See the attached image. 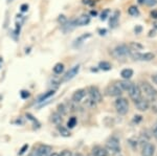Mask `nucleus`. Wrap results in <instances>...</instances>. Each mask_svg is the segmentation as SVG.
Listing matches in <instances>:
<instances>
[{
  "instance_id": "7c9ffc66",
  "label": "nucleus",
  "mask_w": 157,
  "mask_h": 156,
  "mask_svg": "<svg viewBox=\"0 0 157 156\" xmlns=\"http://www.w3.org/2000/svg\"><path fill=\"white\" fill-rule=\"evenodd\" d=\"M67 21H68V20H67V18H66V16H65V15H60L59 18H58V22L61 23V25L65 24Z\"/></svg>"
},
{
  "instance_id": "39448f33",
  "label": "nucleus",
  "mask_w": 157,
  "mask_h": 156,
  "mask_svg": "<svg viewBox=\"0 0 157 156\" xmlns=\"http://www.w3.org/2000/svg\"><path fill=\"white\" fill-rule=\"evenodd\" d=\"M88 95H89V100L93 102L94 104L100 103L102 101V93H101L100 89L97 86H91L88 89Z\"/></svg>"
},
{
  "instance_id": "393cba45",
  "label": "nucleus",
  "mask_w": 157,
  "mask_h": 156,
  "mask_svg": "<svg viewBox=\"0 0 157 156\" xmlns=\"http://www.w3.org/2000/svg\"><path fill=\"white\" fill-rule=\"evenodd\" d=\"M150 101H151V102H149V105H150L152 111L157 112V95H156V97H151Z\"/></svg>"
},
{
  "instance_id": "4468645a",
  "label": "nucleus",
  "mask_w": 157,
  "mask_h": 156,
  "mask_svg": "<svg viewBox=\"0 0 157 156\" xmlns=\"http://www.w3.org/2000/svg\"><path fill=\"white\" fill-rule=\"evenodd\" d=\"M86 95V90L85 89H78L75 93L72 94V102L73 103H80L82 102L83 99Z\"/></svg>"
},
{
  "instance_id": "f03ea898",
  "label": "nucleus",
  "mask_w": 157,
  "mask_h": 156,
  "mask_svg": "<svg viewBox=\"0 0 157 156\" xmlns=\"http://www.w3.org/2000/svg\"><path fill=\"white\" fill-rule=\"evenodd\" d=\"M131 51H132V50L130 49V47L125 44H121V45L116 46L115 48L113 49L112 56L116 58V59H124V58L130 56Z\"/></svg>"
},
{
  "instance_id": "f257e3e1",
  "label": "nucleus",
  "mask_w": 157,
  "mask_h": 156,
  "mask_svg": "<svg viewBox=\"0 0 157 156\" xmlns=\"http://www.w3.org/2000/svg\"><path fill=\"white\" fill-rule=\"evenodd\" d=\"M106 149H107L109 155L120 156L121 155V142L116 136L110 137L106 143Z\"/></svg>"
},
{
  "instance_id": "423d86ee",
  "label": "nucleus",
  "mask_w": 157,
  "mask_h": 156,
  "mask_svg": "<svg viewBox=\"0 0 157 156\" xmlns=\"http://www.w3.org/2000/svg\"><path fill=\"white\" fill-rule=\"evenodd\" d=\"M130 56L133 58L134 60H138V61H152V60L155 58V55L152 54V52H145V54H140L137 51H131Z\"/></svg>"
},
{
  "instance_id": "dca6fc26",
  "label": "nucleus",
  "mask_w": 157,
  "mask_h": 156,
  "mask_svg": "<svg viewBox=\"0 0 157 156\" xmlns=\"http://www.w3.org/2000/svg\"><path fill=\"white\" fill-rule=\"evenodd\" d=\"M120 16H121V13L118 11H115L112 14V16L110 17V20H109V24H110V27L114 29V27L117 26L118 24V20H120Z\"/></svg>"
},
{
  "instance_id": "de8ad7c7",
  "label": "nucleus",
  "mask_w": 157,
  "mask_h": 156,
  "mask_svg": "<svg viewBox=\"0 0 157 156\" xmlns=\"http://www.w3.org/2000/svg\"><path fill=\"white\" fill-rule=\"evenodd\" d=\"M72 156H84L83 154H81V153H75V155H72Z\"/></svg>"
},
{
  "instance_id": "6e6552de",
  "label": "nucleus",
  "mask_w": 157,
  "mask_h": 156,
  "mask_svg": "<svg viewBox=\"0 0 157 156\" xmlns=\"http://www.w3.org/2000/svg\"><path fill=\"white\" fill-rule=\"evenodd\" d=\"M80 68H81V65L78 64V65H75L73 67H71L68 71L65 74V75L63 77V80L62 82H68L70 81V80H72L73 78L75 77V75H78V71H80Z\"/></svg>"
},
{
  "instance_id": "2eb2a0df",
  "label": "nucleus",
  "mask_w": 157,
  "mask_h": 156,
  "mask_svg": "<svg viewBox=\"0 0 157 156\" xmlns=\"http://www.w3.org/2000/svg\"><path fill=\"white\" fill-rule=\"evenodd\" d=\"M94 156H109V153L106 148H103L101 146H95L92 148V153Z\"/></svg>"
},
{
  "instance_id": "ea45409f",
  "label": "nucleus",
  "mask_w": 157,
  "mask_h": 156,
  "mask_svg": "<svg viewBox=\"0 0 157 156\" xmlns=\"http://www.w3.org/2000/svg\"><path fill=\"white\" fill-rule=\"evenodd\" d=\"M153 135H154V137H155V139L157 140V125L154 127V129H153Z\"/></svg>"
},
{
  "instance_id": "1a4fd4ad",
  "label": "nucleus",
  "mask_w": 157,
  "mask_h": 156,
  "mask_svg": "<svg viewBox=\"0 0 157 156\" xmlns=\"http://www.w3.org/2000/svg\"><path fill=\"white\" fill-rule=\"evenodd\" d=\"M128 93H129L130 97L133 101H136V100H138V99H140V97H141L140 88H139V86H137V85H135V84L131 85V87L128 89Z\"/></svg>"
},
{
  "instance_id": "cd10ccee",
  "label": "nucleus",
  "mask_w": 157,
  "mask_h": 156,
  "mask_svg": "<svg viewBox=\"0 0 157 156\" xmlns=\"http://www.w3.org/2000/svg\"><path fill=\"white\" fill-rule=\"evenodd\" d=\"M58 113H60L61 115H65L67 113V108H66V106H65L64 104H59L58 105V111H57Z\"/></svg>"
},
{
  "instance_id": "49530a36",
  "label": "nucleus",
  "mask_w": 157,
  "mask_h": 156,
  "mask_svg": "<svg viewBox=\"0 0 157 156\" xmlns=\"http://www.w3.org/2000/svg\"><path fill=\"white\" fill-rule=\"evenodd\" d=\"M90 14L92 15V16H97V12H95V11H91Z\"/></svg>"
},
{
  "instance_id": "4c0bfd02",
  "label": "nucleus",
  "mask_w": 157,
  "mask_h": 156,
  "mask_svg": "<svg viewBox=\"0 0 157 156\" xmlns=\"http://www.w3.org/2000/svg\"><path fill=\"white\" fill-rule=\"evenodd\" d=\"M141 31H143V27H141L140 25H137V26L134 29V32H135L136 34H140Z\"/></svg>"
},
{
  "instance_id": "b1692460",
  "label": "nucleus",
  "mask_w": 157,
  "mask_h": 156,
  "mask_svg": "<svg viewBox=\"0 0 157 156\" xmlns=\"http://www.w3.org/2000/svg\"><path fill=\"white\" fill-rule=\"evenodd\" d=\"M111 64L109 62H106V61H103V62H100L98 64V68L101 70H104V71H108V70L111 69Z\"/></svg>"
},
{
  "instance_id": "a211bd4d",
  "label": "nucleus",
  "mask_w": 157,
  "mask_h": 156,
  "mask_svg": "<svg viewBox=\"0 0 157 156\" xmlns=\"http://www.w3.org/2000/svg\"><path fill=\"white\" fill-rule=\"evenodd\" d=\"M55 94V89H52V90H48L47 92H45V93H43L40 95L39 97H38L37 100V103H42L44 102V101H47L49 99L50 97H52V95Z\"/></svg>"
},
{
  "instance_id": "a19ab883",
  "label": "nucleus",
  "mask_w": 157,
  "mask_h": 156,
  "mask_svg": "<svg viewBox=\"0 0 157 156\" xmlns=\"http://www.w3.org/2000/svg\"><path fill=\"white\" fill-rule=\"evenodd\" d=\"M152 81H153L155 84H157V74H153L152 75Z\"/></svg>"
},
{
  "instance_id": "bb28decb",
  "label": "nucleus",
  "mask_w": 157,
  "mask_h": 156,
  "mask_svg": "<svg viewBox=\"0 0 157 156\" xmlns=\"http://www.w3.org/2000/svg\"><path fill=\"white\" fill-rule=\"evenodd\" d=\"M128 14L129 15H131V16H134V17H136V16H138L139 15V11H138V9L136 6H130L128 9Z\"/></svg>"
},
{
  "instance_id": "0eeeda50",
  "label": "nucleus",
  "mask_w": 157,
  "mask_h": 156,
  "mask_svg": "<svg viewBox=\"0 0 157 156\" xmlns=\"http://www.w3.org/2000/svg\"><path fill=\"white\" fill-rule=\"evenodd\" d=\"M106 93L109 97H120V95L123 93V89L121 88L120 84L116 83V84L110 85L107 89H106Z\"/></svg>"
},
{
  "instance_id": "9b49d317",
  "label": "nucleus",
  "mask_w": 157,
  "mask_h": 156,
  "mask_svg": "<svg viewBox=\"0 0 157 156\" xmlns=\"http://www.w3.org/2000/svg\"><path fill=\"white\" fill-rule=\"evenodd\" d=\"M134 104H135L136 109L139 110V111H147V110L150 108V105H149V101L144 99V97H140V99L134 101Z\"/></svg>"
},
{
  "instance_id": "37998d69",
  "label": "nucleus",
  "mask_w": 157,
  "mask_h": 156,
  "mask_svg": "<svg viewBox=\"0 0 157 156\" xmlns=\"http://www.w3.org/2000/svg\"><path fill=\"white\" fill-rule=\"evenodd\" d=\"M135 119H134V122H136V123H138L139 120H141V116L140 115H136V116H134Z\"/></svg>"
},
{
  "instance_id": "f8f14e48",
  "label": "nucleus",
  "mask_w": 157,
  "mask_h": 156,
  "mask_svg": "<svg viewBox=\"0 0 157 156\" xmlns=\"http://www.w3.org/2000/svg\"><path fill=\"white\" fill-rule=\"evenodd\" d=\"M73 21H75V26H84V25L89 24L90 16H88V15H82V16H80L77 19H75Z\"/></svg>"
},
{
  "instance_id": "e433bc0d",
  "label": "nucleus",
  "mask_w": 157,
  "mask_h": 156,
  "mask_svg": "<svg viewBox=\"0 0 157 156\" xmlns=\"http://www.w3.org/2000/svg\"><path fill=\"white\" fill-rule=\"evenodd\" d=\"M27 149H29V145H24L23 147L21 148V150H20V152H19V155H22V154H24V153H25V151H26Z\"/></svg>"
},
{
  "instance_id": "4be33fe9",
  "label": "nucleus",
  "mask_w": 157,
  "mask_h": 156,
  "mask_svg": "<svg viewBox=\"0 0 157 156\" xmlns=\"http://www.w3.org/2000/svg\"><path fill=\"white\" fill-rule=\"evenodd\" d=\"M58 130H59L60 134L62 135V136H64V137H69L70 136V132L67 128L63 127V126H61V125H58Z\"/></svg>"
},
{
  "instance_id": "79ce46f5",
  "label": "nucleus",
  "mask_w": 157,
  "mask_h": 156,
  "mask_svg": "<svg viewBox=\"0 0 157 156\" xmlns=\"http://www.w3.org/2000/svg\"><path fill=\"white\" fill-rule=\"evenodd\" d=\"M151 16H152V18H157V11H153V12H151Z\"/></svg>"
},
{
  "instance_id": "ddd939ff",
  "label": "nucleus",
  "mask_w": 157,
  "mask_h": 156,
  "mask_svg": "<svg viewBox=\"0 0 157 156\" xmlns=\"http://www.w3.org/2000/svg\"><path fill=\"white\" fill-rule=\"evenodd\" d=\"M155 147L152 144H146L141 150V156H154Z\"/></svg>"
},
{
  "instance_id": "58836bf2",
  "label": "nucleus",
  "mask_w": 157,
  "mask_h": 156,
  "mask_svg": "<svg viewBox=\"0 0 157 156\" xmlns=\"http://www.w3.org/2000/svg\"><path fill=\"white\" fill-rule=\"evenodd\" d=\"M82 2L84 4H88V6H92L93 4V0H82Z\"/></svg>"
},
{
  "instance_id": "473e14b6",
  "label": "nucleus",
  "mask_w": 157,
  "mask_h": 156,
  "mask_svg": "<svg viewBox=\"0 0 157 156\" xmlns=\"http://www.w3.org/2000/svg\"><path fill=\"white\" fill-rule=\"evenodd\" d=\"M25 116H26L27 119H29V120H32L33 123H35V124H38V125H39V123H38V120H37L36 119H35V117L33 116V115L30 114V113H26V115H25Z\"/></svg>"
},
{
  "instance_id": "8fccbe9b",
  "label": "nucleus",
  "mask_w": 157,
  "mask_h": 156,
  "mask_svg": "<svg viewBox=\"0 0 157 156\" xmlns=\"http://www.w3.org/2000/svg\"><path fill=\"white\" fill-rule=\"evenodd\" d=\"M1 64H2V58L0 57V67H1Z\"/></svg>"
},
{
  "instance_id": "c9c22d12",
  "label": "nucleus",
  "mask_w": 157,
  "mask_h": 156,
  "mask_svg": "<svg viewBox=\"0 0 157 156\" xmlns=\"http://www.w3.org/2000/svg\"><path fill=\"white\" fill-rule=\"evenodd\" d=\"M60 156H72V154H71V152H70L69 150H64L60 154Z\"/></svg>"
},
{
  "instance_id": "f704fd0d",
  "label": "nucleus",
  "mask_w": 157,
  "mask_h": 156,
  "mask_svg": "<svg viewBox=\"0 0 157 156\" xmlns=\"http://www.w3.org/2000/svg\"><path fill=\"white\" fill-rule=\"evenodd\" d=\"M130 46H131V47H133V48H134V49H133L134 51H136V50H137V48H138V49H141V48H143V46H141L140 44H137V43H136V44H135V43H131V44H130Z\"/></svg>"
},
{
  "instance_id": "72a5a7b5",
  "label": "nucleus",
  "mask_w": 157,
  "mask_h": 156,
  "mask_svg": "<svg viewBox=\"0 0 157 156\" xmlns=\"http://www.w3.org/2000/svg\"><path fill=\"white\" fill-rule=\"evenodd\" d=\"M20 11H21L22 13L27 12L29 11V4H26V3L21 4V6H20Z\"/></svg>"
},
{
  "instance_id": "2f4dec72",
  "label": "nucleus",
  "mask_w": 157,
  "mask_h": 156,
  "mask_svg": "<svg viewBox=\"0 0 157 156\" xmlns=\"http://www.w3.org/2000/svg\"><path fill=\"white\" fill-rule=\"evenodd\" d=\"M20 95H21V97L23 100H26L30 97V93L29 91H26V90H22V91L20 92Z\"/></svg>"
},
{
  "instance_id": "a878e982",
  "label": "nucleus",
  "mask_w": 157,
  "mask_h": 156,
  "mask_svg": "<svg viewBox=\"0 0 157 156\" xmlns=\"http://www.w3.org/2000/svg\"><path fill=\"white\" fill-rule=\"evenodd\" d=\"M77 123H78L77 117H75V116H71L69 120H68V122H67V127L69 128V129H72V128L75 127Z\"/></svg>"
},
{
  "instance_id": "20e7f679",
  "label": "nucleus",
  "mask_w": 157,
  "mask_h": 156,
  "mask_svg": "<svg viewBox=\"0 0 157 156\" xmlns=\"http://www.w3.org/2000/svg\"><path fill=\"white\" fill-rule=\"evenodd\" d=\"M139 88H140V91L143 93H145V95H147L149 99L157 95V90L151 84H149L148 82H141L140 85H139Z\"/></svg>"
},
{
  "instance_id": "aec40b11",
  "label": "nucleus",
  "mask_w": 157,
  "mask_h": 156,
  "mask_svg": "<svg viewBox=\"0 0 157 156\" xmlns=\"http://www.w3.org/2000/svg\"><path fill=\"white\" fill-rule=\"evenodd\" d=\"M52 123H54L55 125H57V126L61 125V123H62V115H61L60 113H58V112L52 113Z\"/></svg>"
},
{
  "instance_id": "09e8293b",
  "label": "nucleus",
  "mask_w": 157,
  "mask_h": 156,
  "mask_svg": "<svg viewBox=\"0 0 157 156\" xmlns=\"http://www.w3.org/2000/svg\"><path fill=\"white\" fill-rule=\"evenodd\" d=\"M50 156H60V154H58V153H52Z\"/></svg>"
},
{
  "instance_id": "5701e85b",
  "label": "nucleus",
  "mask_w": 157,
  "mask_h": 156,
  "mask_svg": "<svg viewBox=\"0 0 157 156\" xmlns=\"http://www.w3.org/2000/svg\"><path fill=\"white\" fill-rule=\"evenodd\" d=\"M118 84H120L121 88V89H123V91H124V90H126V91H128V89L131 87V85H132L133 83H131L130 81H129V80H124V81L120 82V83H118Z\"/></svg>"
},
{
  "instance_id": "6ab92c4d",
  "label": "nucleus",
  "mask_w": 157,
  "mask_h": 156,
  "mask_svg": "<svg viewBox=\"0 0 157 156\" xmlns=\"http://www.w3.org/2000/svg\"><path fill=\"white\" fill-rule=\"evenodd\" d=\"M121 75L124 80H130L133 75V70L130 69V68H126V69H123L121 72Z\"/></svg>"
},
{
  "instance_id": "c85d7f7f",
  "label": "nucleus",
  "mask_w": 157,
  "mask_h": 156,
  "mask_svg": "<svg viewBox=\"0 0 157 156\" xmlns=\"http://www.w3.org/2000/svg\"><path fill=\"white\" fill-rule=\"evenodd\" d=\"M148 6H155L157 4V0H144V3Z\"/></svg>"
},
{
  "instance_id": "7ed1b4c3",
  "label": "nucleus",
  "mask_w": 157,
  "mask_h": 156,
  "mask_svg": "<svg viewBox=\"0 0 157 156\" xmlns=\"http://www.w3.org/2000/svg\"><path fill=\"white\" fill-rule=\"evenodd\" d=\"M115 105V109H116V112L118 113L120 115H125L127 114L128 111H129V103L127 99L125 97H117L114 103Z\"/></svg>"
},
{
  "instance_id": "f3484780",
  "label": "nucleus",
  "mask_w": 157,
  "mask_h": 156,
  "mask_svg": "<svg viewBox=\"0 0 157 156\" xmlns=\"http://www.w3.org/2000/svg\"><path fill=\"white\" fill-rule=\"evenodd\" d=\"M90 37H91V34H90V32H87V34L82 35V36H80V37L77 38V39L75 40V43H73V46H75V47L80 46L81 44L84 43L86 40H87L88 38H90Z\"/></svg>"
},
{
  "instance_id": "9d476101",
  "label": "nucleus",
  "mask_w": 157,
  "mask_h": 156,
  "mask_svg": "<svg viewBox=\"0 0 157 156\" xmlns=\"http://www.w3.org/2000/svg\"><path fill=\"white\" fill-rule=\"evenodd\" d=\"M38 156H50L52 154V148L47 145H40L36 149Z\"/></svg>"
},
{
  "instance_id": "c756f323",
  "label": "nucleus",
  "mask_w": 157,
  "mask_h": 156,
  "mask_svg": "<svg viewBox=\"0 0 157 156\" xmlns=\"http://www.w3.org/2000/svg\"><path fill=\"white\" fill-rule=\"evenodd\" d=\"M109 14H110V10H105V11L101 14V20H102V21H105V20L109 17Z\"/></svg>"
},
{
  "instance_id": "3c124183",
  "label": "nucleus",
  "mask_w": 157,
  "mask_h": 156,
  "mask_svg": "<svg viewBox=\"0 0 157 156\" xmlns=\"http://www.w3.org/2000/svg\"><path fill=\"white\" fill-rule=\"evenodd\" d=\"M88 156H94V155H93V154H90V155H88Z\"/></svg>"
},
{
  "instance_id": "a18cd8bd",
  "label": "nucleus",
  "mask_w": 157,
  "mask_h": 156,
  "mask_svg": "<svg viewBox=\"0 0 157 156\" xmlns=\"http://www.w3.org/2000/svg\"><path fill=\"white\" fill-rule=\"evenodd\" d=\"M98 32H100V35H106L107 31H106V29H100V31H98Z\"/></svg>"
},
{
  "instance_id": "c03bdc74",
  "label": "nucleus",
  "mask_w": 157,
  "mask_h": 156,
  "mask_svg": "<svg viewBox=\"0 0 157 156\" xmlns=\"http://www.w3.org/2000/svg\"><path fill=\"white\" fill-rule=\"evenodd\" d=\"M29 156H38V155H37L36 150H34V151H33V152H30L29 154Z\"/></svg>"
},
{
  "instance_id": "412c9836",
  "label": "nucleus",
  "mask_w": 157,
  "mask_h": 156,
  "mask_svg": "<svg viewBox=\"0 0 157 156\" xmlns=\"http://www.w3.org/2000/svg\"><path fill=\"white\" fill-rule=\"evenodd\" d=\"M52 71H54L56 74H61L64 71V64H62V63H57L54 66V68H52Z\"/></svg>"
}]
</instances>
